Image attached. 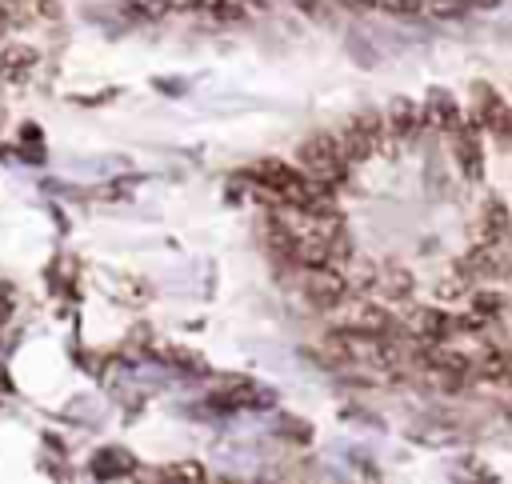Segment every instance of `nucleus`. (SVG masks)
Listing matches in <instances>:
<instances>
[{
    "mask_svg": "<svg viewBox=\"0 0 512 484\" xmlns=\"http://www.w3.org/2000/svg\"><path fill=\"white\" fill-rule=\"evenodd\" d=\"M296 160H300V168L308 172V180L312 184H320L324 192H336L344 180H348V160L340 156V148H336V136L332 132H316V136H308L304 144H300V152H296Z\"/></svg>",
    "mask_w": 512,
    "mask_h": 484,
    "instance_id": "f257e3e1",
    "label": "nucleus"
},
{
    "mask_svg": "<svg viewBox=\"0 0 512 484\" xmlns=\"http://www.w3.org/2000/svg\"><path fill=\"white\" fill-rule=\"evenodd\" d=\"M472 120L480 124V132H488V136L512 144V108H508V100H504L492 84H484V80L472 84Z\"/></svg>",
    "mask_w": 512,
    "mask_h": 484,
    "instance_id": "f03ea898",
    "label": "nucleus"
},
{
    "mask_svg": "<svg viewBox=\"0 0 512 484\" xmlns=\"http://www.w3.org/2000/svg\"><path fill=\"white\" fill-rule=\"evenodd\" d=\"M304 296H308V304L320 308V312L340 308L344 296H348V276H344V268H332V264H324V268H304Z\"/></svg>",
    "mask_w": 512,
    "mask_h": 484,
    "instance_id": "7ed1b4c3",
    "label": "nucleus"
},
{
    "mask_svg": "<svg viewBox=\"0 0 512 484\" xmlns=\"http://www.w3.org/2000/svg\"><path fill=\"white\" fill-rule=\"evenodd\" d=\"M452 148H456V164H460V172H464V180H472V184H480L484 180V152H480V124L468 116V120H460L452 132Z\"/></svg>",
    "mask_w": 512,
    "mask_h": 484,
    "instance_id": "20e7f679",
    "label": "nucleus"
},
{
    "mask_svg": "<svg viewBox=\"0 0 512 484\" xmlns=\"http://www.w3.org/2000/svg\"><path fill=\"white\" fill-rule=\"evenodd\" d=\"M336 136V148H340V156L348 160V168H360L364 160H372L376 156V144H372V136L356 124V120H348L340 132H332Z\"/></svg>",
    "mask_w": 512,
    "mask_h": 484,
    "instance_id": "39448f33",
    "label": "nucleus"
},
{
    "mask_svg": "<svg viewBox=\"0 0 512 484\" xmlns=\"http://www.w3.org/2000/svg\"><path fill=\"white\" fill-rule=\"evenodd\" d=\"M256 400H260V388H256L252 380H244V376L224 380V388L208 396V404H212L216 412H240V408H252Z\"/></svg>",
    "mask_w": 512,
    "mask_h": 484,
    "instance_id": "423d86ee",
    "label": "nucleus"
},
{
    "mask_svg": "<svg viewBox=\"0 0 512 484\" xmlns=\"http://www.w3.org/2000/svg\"><path fill=\"white\" fill-rule=\"evenodd\" d=\"M340 328H352V332H372V336H388L392 332V316L376 304H356L344 312Z\"/></svg>",
    "mask_w": 512,
    "mask_h": 484,
    "instance_id": "0eeeda50",
    "label": "nucleus"
},
{
    "mask_svg": "<svg viewBox=\"0 0 512 484\" xmlns=\"http://www.w3.org/2000/svg\"><path fill=\"white\" fill-rule=\"evenodd\" d=\"M384 120H388V136H392V140H408V136H416V128L424 124V120H420V108H416L408 96H396V100L388 104Z\"/></svg>",
    "mask_w": 512,
    "mask_h": 484,
    "instance_id": "6e6552de",
    "label": "nucleus"
},
{
    "mask_svg": "<svg viewBox=\"0 0 512 484\" xmlns=\"http://www.w3.org/2000/svg\"><path fill=\"white\" fill-rule=\"evenodd\" d=\"M420 120L436 124L440 132H452V128L464 120V112L456 108V100H452L444 88H432V96H428V112H420Z\"/></svg>",
    "mask_w": 512,
    "mask_h": 484,
    "instance_id": "1a4fd4ad",
    "label": "nucleus"
},
{
    "mask_svg": "<svg viewBox=\"0 0 512 484\" xmlns=\"http://www.w3.org/2000/svg\"><path fill=\"white\" fill-rule=\"evenodd\" d=\"M132 468H136V460H132V452H124V448H100V452L92 456V476H100V480L128 476Z\"/></svg>",
    "mask_w": 512,
    "mask_h": 484,
    "instance_id": "9d476101",
    "label": "nucleus"
},
{
    "mask_svg": "<svg viewBox=\"0 0 512 484\" xmlns=\"http://www.w3.org/2000/svg\"><path fill=\"white\" fill-rule=\"evenodd\" d=\"M480 232H484V240H504L512 232V216H508V204L504 200H484Z\"/></svg>",
    "mask_w": 512,
    "mask_h": 484,
    "instance_id": "9b49d317",
    "label": "nucleus"
},
{
    "mask_svg": "<svg viewBox=\"0 0 512 484\" xmlns=\"http://www.w3.org/2000/svg\"><path fill=\"white\" fill-rule=\"evenodd\" d=\"M32 68H36V48H28V44H8L0 52V76H8V80H20Z\"/></svg>",
    "mask_w": 512,
    "mask_h": 484,
    "instance_id": "f8f14e48",
    "label": "nucleus"
},
{
    "mask_svg": "<svg viewBox=\"0 0 512 484\" xmlns=\"http://www.w3.org/2000/svg\"><path fill=\"white\" fill-rule=\"evenodd\" d=\"M376 288L388 300H408L412 296V272L408 268H380L376 272Z\"/></svg>",
    "mask_w": 512,
    "mask_h": 484,
    "instance_id": "ddd939ff",
    "label": "nucleus"
},
{
    "mask_svg": "<svg viewBox=\"0 0 512 484\" xmlns=\"http://www.w3.org/2000/svg\"><path fill=\"white\" fill-rule=\"evenodd\" d=\"M472 312H480V316L496 320V316L504 312V292H492V288H480V292H472Z\"/></svg>",
    "mask_w": 512,
    "mask_h": 484,
    "instance_id": "4468645a",
    "label": "nucleus"
},
{
    "mask_svg": "<svg viewBox=\"0 0 512 484\" xmlns=\"http://www.w3.org/2000/svg\"><path fill=\"white\" fill-rule=\"evenodd\" d=\"M160 480H172V484H188V480H204V468H200L196 460H192V464L184 460V464H172V468H164V472H160Z\"/></svg>",
    "mask_w": 512,
    "mask_h": 484,
    "instance_id": "2eb2a0df",
    "label": "nucleus"
},
{
    "mask_svg": "<svg viewBox=\"0 0 512 484\" xmlns=\"http://www.w3.org/2000/svg\"><path fill=\"white\" fill-rule=\"evenodd\" d=\"M284 436H296V444H308L312 440V424L308 420H300V416H280V424H276Z\"/></svg>",
    "mask_w": 512,
    "mask_h": 484,
    "instance_id": "dca6fc26",
    "label": "nucleus"
},
{
    "mask_svg": "<svg viewBox=\"0 0 512 484\" xmlns=\"http://www.w3.org/2000/svg\"><path fill=\"white\" fill-rule=\"evenodd\" d=\"M372 4L384 8V12H392V16H420L428 0H372Z\"/></svg>",
    "mask_w": 512,
    "mask_h": 484,
    "instance_id": "f3484780",
    "label": "nucleus"
},
{
    "mask_svg": "<svg viewBox=\"0 0 512 484\" xmlns=\"http://www.w3.org/2000/svg\"><path fill=\"white\" fill-rule=\"evenodd\" d=\"M8 312H12V292H8V288H0V324L8 320Z\"/></svg>",
    "mask_w": 512,
    "mask_h": 484,
    "instance_id": "a211bd4d",
    "label": "nucleus"
},
{
    "mask_svg": "<svg viewBox=\"0 0 512 484\" xmlns=\"http://www.w3.org/2000/svg\"><path fill=\"white\" fill-rule=\"evenodd\" d=\"M8 24H12V12H8V4H0V36H4Z\"/></svg>",
    "mask_w": 512,
    "mask_h": 484,
    "instance_id": "6ab92c4d",
    "label": "nucleus"
}]
</instances>
